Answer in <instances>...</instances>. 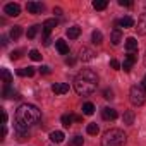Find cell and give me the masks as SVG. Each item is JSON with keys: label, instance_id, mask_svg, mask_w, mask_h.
I'll return each instance as SVG.
<instances>
[{"label": "cell", "instance_id": "6da1fadb", "mask_svg": "<svg viewBox=\"0 0 146 146\" xmlns=\"http://www.w3.org/2000/svg\"><path fill=\"white\" fill-rule=\"evenodd\" d=\"M41 120V112L31 103H23L16 110V129H28Z\"/></svg>", "mask_w": 146, "mask_h": 146}, {"label": "cell", "instance_id": "7a4b0ae2", "mask_svg": "<svg viewBox=\"0 0 146 146\" xmlns=\"http://www.w3.org/2000/svg\"><path fill=\"white\" fill-rule=\"evenodd\" d=\"M96 86H98V76H96V72H93L91 69L81 70L76 76V79H74V90L81 96H88V95L95 93Z\"/></svg>", "mask_w": 146, "mask_h": 146}, {"label": "cell", "instance_id": "3957f363", "mask_svg": "<svg viewBox=\"0 0 146 146\" xmlns=\"http://www.w3.org/2000/svg\"><path fill=\"white\" fill-rule=\"evenodd\" d=\"M127 136L120 129H110L102 137V146H125Z\"/></svg>", "mask_w": 146, "mask_h": 146}, {"label": "cell", "instance_id": "277c9868", "mask_svg": "<svg viewBox=\"0 0 146 146\" xmlns=\"http://www.w3.org/2000/svg\"><path fill=\"white\" fill-rule=\"evenodd\" d=\"M129 100H131V103H132L134 107L144 105V102H146V93H144V90H143L141 86L134 84V86L131 88V91H129Z\"/></svg>", "mask_w": 146, "mask_h": 146}, {"label": "cell", "instance_id": "5b68a950", "mask_svg": "<svg viewBox=\"0 0 146 146\" xmlns=\"http://www.w3.org/2000/svg\"><path fill=\"white\" fill-rule=\"evenodd\" d=\"M4 12H5L7 16H11V17H16V16L21 14V7H19V4L11 2V4H7V5L4 7Z\"/></svg>", "mask_w": 146, "mask_h": 146}, {"label": "cell", "instance_id": "8992f818", "mask_svg": "<svg viewBox=\"0 0 146 146\" xmlns=\"http://www.w3.org/2000/svg\"><path fill=\"white\" fill-rule=\"evenodd\" d=\"M115 29L112 31V35H110V41H112V45H119L120 41H122V33H120V28H119V21L115 23Z\"/></svg>", "mask_w": 146, "mask_h": 146}, {"label": "cell", "instance_id": "52a82bcc", "mask_svg": "<svg viewBox=\"0 0 146 146\" xmlns=\"http://www.w3.org/2000/svg\"><path fill=\"white\" fill-rule=\"evenodd\" d=\"M136 55L134 53H127V57H125V60H124V64H122V69L125 70V72H129L131 69H132V65L136 64Z\"/></svg>", "mask_w": 146, "mask_h": 146}, {"label": "cell", "instance_id": "ba28073f", "mask_svg": "<svg viewBox=\"0 0 146 146\" xmlns=\"http://www.w3.org/2000/svg\"><path fill=\"white\" fill-rule=\"evenodd\" d=\"M52 91L55 95H65V93H69V84L67 83H55L52 86Z\"/></svg>", "mask_w": 146, "mask_h": 146}, {"label": "cell", "instance_id": "9c48e42d", "mask_svg": "<svg viewBox=\"0 0 146 146\" xmlns=\"http://www.w3.org/2000/svg\"><path fill=\"white\" fill-rule=\"evenodd\" d=\"M26 9H28V12H31V14H41L43 4H41V2H28Z\"/></svg>", "mask_w": 146, "mask_h": 146}, {"label": "cell", "instance_id": "30bf717a", "mask_svg": "<svg viewBox=\"0 0 146 146\" xmlns=\"http://www.w3.org/2000/svg\"><path fill=\"white\" fill-rule=\"evenodd\" d=\"M93 57H95V52L91 50V48H81V52H79V58L83 60V62H90V60H93Z\"/></svg>", "mask_w": 146, "mask_h": 146}, {"label": "cell", "instance_id": "8fae6325", "mask_svg": "<svg viewBox=\"0 0 146 146\" xmlns=\"http://www.w3.org/2000/svg\"><path fill=\"white\" fill-rule=\"evenodd\" d=\"M102 117H103L105 120H115V119H117V110H115V108H110V107H105V108L102 110Z\"/></svg>", "mask_w": 146, "mask_h": 146}, {"label": "cell", "instance_id": "7c38bea8", "mask_svg": "<svg viewBox=\"0 0 146 146\" xmlns=\"http://www.w3.org/2000/svg\"><path fill=\"white\" fill-rule=\"evenodd\" d=\"M55 26H57V21H55V19H48V21L43 23L41 28H43V35H45V38H48V35L52 33V29H53Z\"/></svg>", "mask_w": 146, "mask_h": 146}, {"label": "cell", "instance_id": "4fadbf2b", "mask_svg": "<svg viewBox=\"0 0 146 146\" xmlns=\"http://www.w3.org/2000/svg\"><path fill=\"white\" fill-rule=\"evenodd\" d=\"M136 29H137L139 35H146V12L139 16V19H137V28H136Z\"/></svg>", "mask_w": 146, "mask_h": 146}, {"label": "cell", "instance_id": "5bb4252c", "mask_svg": "<svg viewBox=\"0 0 146 146\" xmlns=\"http://www.w3.org/2000/svg\"><path fill=\"white\" fill-rule=\"evenodd\" d=\"M2 96H4V98H16V100H17V98H21V96H19V93H17V91H14L11 86H4V90H2Z\"/></svg>", "mask_w": 146, "mask_h": 146}, {"label": "cell", "instance_id": "9a60e30c", "mask_svg": "<svg viewBox=\"0 0 146 146\" xmlns=\"http://www.w3.org/2000/svg\"><path fill=\"white\" fill-rule=\"evenodd\" d=\"M35 67H23V69H17V76H21V78H31V76H35Z\"/></svg>", "mask_w": 146, "mask_h": 146}, {"label": "cell", "instance_id": "2e32d148", "mask_svg": "<svg viewBox=\"0 0 146 146\" xmlns=\"http://www.w3.org/2000/svg\"><path fill=\"white\" fill-rule=\"evenodd\" d=\"M125 50H127V53H134V52L137 50V41H136V38H127V40H125Z\"/></svg>", "mask_w": 146, "mask_h": 146}, {"label": "cell", "instance_id": "e0dca14e", "mask_svg": "<svg viewBox=\"0 0 146 146\" xmlns=\"http://www.w3.org/2000/svg\"><path fill=\"white\" fill-rule=\"evenodd\" d=\"M55 46H57V50H58L60 55H67V53H69V45H67L64 40H57V41H55Z\"/></svg>", "mask_w": 146, "mask_h": 146}, {"label": "cell", "instance_id": "ac0fdd59", "mask_svg": "<svg viewBox=\"0 0 146 146\" xmlns=\"http://www.w3.org/2000/svg\"><path fill=\"white\" fill-rule=\"evenodd\" d=\"M79 35H81V28H79V26H70V28L67 29V36H69L70 40L79 38Z\"/></svg>", "mask_w": 146, "mask_h": 146}, {"label": "cell", "instance_id": "d6986e66", "mask_svg": "<svg viewBox=\"0 0 146 146\" xmlns=\"http://www.w3.org/2000/svg\"><path fill=\"white\" fill-rule=\"evenodd\" d=\"M119 26L120 28H132L134 26V19L131 16H124L120 21H119Z\"/></svg>", "mask_w": 146, "mask_h": 146}, {"label": "cell", "instance_id": "ffe728a7", "mask_svg": "<svg viewBox=\"0 0 146 146\" xmlns=\"http://www.w3.org/2000/svg\"><path fill=\"white\" fill-rule=\"evenodd\" d=\"M16 137H17V141H26V139H29V131L28 129H16Z\"/></svg>", "mask_w": 146, "mask_h": 146}, {"label": "cell", "instance_id": "44dd1931", "mask_svg": "<svg viewBox=\"0 0 146 146\" xmlns=\"http://www.w3.org/2000/svg\"><path fill=\"white\" fill-rule=\"evenodd\" d=\"M122 120H124L125 125H132V124H134V112H132V110H127V112L124 113Z\"/></svg>", "mask_w": 146, "mask_h": 146}, {"label": "cell", "instance_id": "7402d4cb", "mask_svg": "<svg viewBox=\"0 0 146 146\" xmlns=\"http://www.w3.org/2000/svg\"><path fill=\"white\" fill-rule=\"evenodd\" d=\"M50 139L53 143H62L64 141V132L62 131H53V132H50Z\"/></svg>", "mask_w": 146, "mask_h": 146}, {"label": "cell", "instance_id": "603a6c76", "mask_svg": "<svg viewBox=\"0 0 146 146\" xmlns=\"http://www.w3.org/2000/svg\"><path fill=\"white\" fill-rule=\"evenodd\" d=\"M0 72H2V79H4L5 86H11V83H12V74H11L7 69H2Z\"/></svg>", "mask_w": 146, "mask_h": 146}, {"label": "cell", "instance_id": "cb8c5ba5", "mask_svg": "<svg viewBox=\"0 0 146 146\" xmlns=\"http://www.w3.org/2000/svg\"><path fill=\"white\" fill-rule=\"evenodd\" d=\"M21 35H23V28H21V26H14V28L11 29V33H9V36H11L12 40H17Z\"/></svg>", "mask_w": 146, "mask_h": 146}, {"label": "cell", "instance_id": "d4e9b609", "mask_svg": "<svg viewBox=\"0 0 146 146\" xmlns=\"http://www.w3.org/2000/svg\"><path fill=\"white\" fill-rule=\"evenodd\" d=\"M91 40H93L95 45H102V43H103V35H102V31H93Z\"/></svg>", "mask_w": 146, "mask_h": 146}, {"label": "cell", "instance_id": "484cf974", "mask_svg": "<svg viewBox=\"0 0 146 146\" xmlns=\"http://www.w3.org/2000/svg\"><path fill=\"white\" fill-rule=\"evenodd\" d=\"M83 113H84V115H93V113H95V105H93L91 102L84 103V105H83Z\"/></svg>", "mask_w": 146, "mask_h": 146}, {"label": "cell", "instance_id": "4316f807", "mask_svg": "<svg viewBox=\"0 0 146 146\" xmlns=\"http://www.w3.org/2000/svg\"><path fill=\"white\" fill-rule=\"evenodd\" d=\"M107 5H108L107 0H95L93 2V9H96V11H103V9H107Z\"/></svg>", "mask_w": 146, "mask_h": 146}, {"label": "cell", "instance_id": "83f0119b", "mask_svg": "<svg viewBox=\"0 0 146 146\" xmlns=\"http://www.w3.org/2000/svg\"><path fill=\"white\" fill-rule=\"evenodd\" d=\"M86 131H88V134H91V136H96V134L100 132V127H98V124H95V122H91V124H88V127H86Z\"/></svg>", "mask_w": 146, "mask_h": 146}, {"label": "cell", "instance_id": "f1b7e54d", "mask_svg": "<svg viewBox=\"0 0 146 146\" xmlns=\"http://www.w3.org/2000/svg\"><path fill=\"white\" fill-rule=\"evenodd\" d=\"M60 120H62V124H64L65 127H70V125H72V120H74V115H67V113H65V115L60 117Z\"/></svg>", "mask_w": 146, "mask_h": 146}, {"label": "cell", "instance_id": "f546056e", "mask_svg": "<svg viewBox=\"0 0 146 146\" xmlns=\"http://www.w3.org/2000/svg\"><path fill=\"white\" fill-rule=\"evenodd\" d=\"M38 31H40V26H31V28L28 29V38H29V40H33V38L38 35Z\"/></svg>", "mask_w": 146, "mask_h": 146}, {"label": "cell", "instance_id": "4dcf8cb0", "mask_svg": "<svg viewBox=\"0 0 146 146\" xmlns=\"http://www.w3.org/2000/svg\"><path fill=\"white\" fill-rule=\"evenodd\" d=\"M29 58H31V60L40 62V60H41V53H40L38 50H31V52H29Z\"/></svg>", "mask_w": 146, "mask_h": 146}, {"label": "cell", "instance_id": "1f68e13d", "mask_svg": "<svg viewBox=\"0 0 146 146\" xmlns=\"http://www.w3.org/2000/svg\"><path fill=\"white\" fill-rule=\"evenodd\" d=\"M83 143H84V139H83L81 136H76V137H72L70 146H83Z\"/></svg>", "mask_w": 146, "mask_h": 146}, {"label": "cell", "instance_id": "d6a6232c", "mask_svg": "<svg viewBox=\"0 0 146 146\" xmlns=\"http://www.w3.org/2000/svg\"><path fill=\"white\" fill-rule=\"evenodd\" d=\"M110 67H112L113 70H119V69H120L122 65H120V62H119V60H115V58H112V60H110Z\"/></svg>", "mask_w": 146, "mask_h": 146}, {"label": "cell", "instance_id": "836d02e7", "mask_svg": "<svg viewBox=\"0 0 146 146\" xmlns=\"http://www.w3.org/2000/svg\"><path fill=\"white\" fill-rule=\"evenodd\" d=\"M103 98H105V100H112V98H113V91H112L110 88H107V90L103 91Z\"/></svg>", "mask_w": 146, "mask_h": 146}, {"label": "cell", "instance_id": "e575fe53", "mask_svg": "<svg viewBox=\"0 0 146 146\" xmlns=\"http://www.w3.org/2000/svg\"><path fill=\"white\" fill-rule=\"evenodd\" d=\"M21 55H23V52H21V50H16V52L11 53V58H12V60H17V58H21Z\"/></svg>", "mask_w": 146, "mask_h": 146}, {"label": "cell", "instance_id": "d590c367", "mask_svg": "<svg viewBox=\"0 0 146 146\" xmlns=\"http://www.w3.org/2000/svg\"><path fill=\"white\" fill-rule=\"evenodd\" d=\"M119 5H122V7H131L132 2H129V0H119Z\"/></svg>", "mask_w": 146, "mask_h": 146}, {"label": "cell", "instance_id": "8d00e7d4", "mask_svg": "<svg viewBox=\"0 0 146 146\" xmlns=\"http://www.w3.org/2000/svg\"><path fill=\"white\" fill-rule=\"evenodd\" d=\"M40 72H41V74H50V67L48 65H41L40 67Z\"/></svg>", "mask_w": 146, "mask_h": 146}, {"label": "cell", "instance_id": "74e56055", "mask_svg": "<svg viewBox=\"0 0 146 146\" xmlns=\"http://www.w3.org/2000/svg\"><path fill=\"white\" fill-rule=\"evenodd\" d=\"M74 62H76V60L72 58V57H67V58H65V64H69V65H74Z\"/></svg>", "mask_w": 146, "mask_h": 146}, {"label": "cell", "instance_id": "f35d334b", "mask_svg": "<svg viewBox=\"0 0 146 146\" xmlns=\"http://www.w3.org/2000/svg\"><path fill=\"white\" fill-rule=\"evenodd\" d=\"M141 88L144 90V93H146V76L143 78V83H141Z\"/></svg>", "mask_w": 146, "mask_h": 146}, {"label": "cell", "instance_id": "ab89813d", "mask_svg": "<svg viewBox=\"0 0 146 146\" xmlns=\"http://www.w3.org/2000/svg\"><path fill=\"white\" fill-rule=\"evenodd\" d=\"M0 41H2V45H4V46L7 45V38H5V36H2V40H0Z\"/></svg>", "mask_w": 146, "mask_h": 146}, {"label": "cell", "instance_id": "60d3db41", "mask_svg": "<svg viewBox=\"0 0 146 146\" xmlns=\"http://www.w3.org/2000/svg\"><path fill=\"white\" fill-rule=\"evenodd\" d=\"M144 65H146V53H144Z\"/></svg>", "mask_w": 146, "mask_h": 146}]
</instances>
